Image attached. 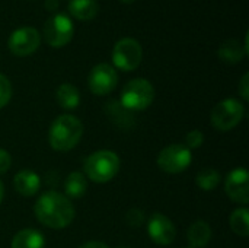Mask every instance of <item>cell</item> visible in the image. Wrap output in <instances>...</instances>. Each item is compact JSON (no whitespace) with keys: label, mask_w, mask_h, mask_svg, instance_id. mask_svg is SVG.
<instances>
[{"label":"cell","mask_w":249,"mask_h":248,"mask_svg":"<svg viewBox=\"0 0 249 248\" xmlns=\"http://www.w3.org/2000/svg\"><path fill=\"white\" fill-rule=\"evenodd\" d=\"M120 1H123V3H125V4H130V3H133V1H136V0H120Z\"/></svg>","instance_id":"30"},{"label":"cell","mask_w":249,"mask_h":248,"mask_svg":"<svg viewBox=\"0 0 249 248\" xmlns=\"http://www.w3.org/2000/svg\"><path fill=\"white\" fill-rule=\"evenodd\" d=\"M204 142V134L200 130H191L187 136H185V146L188 149H196L200 148Z\"/></svg>","instance_id":"23"},{"label":"cell","mask_w":249,"mask_h":248,"mask_svg":"<svg viewBox=\"0 0 249 248\" xmlns=\"http://www.w3.org/2000/svg\"><path fill=\"white\" fill-rule=\"evenodd\" d=\"M45 247V240L44 235L32 228L22 229L19 231L13 240L10 248H44Z\"/></svg>","instance_id":"14"},{"label":"cell","mask_w":249,"mask_h":248,"mask_svg":"<svg viewBox=\"0 0 249 248\" xmlns=\"http://www.w3.org/2000/svg\"><path fill=\"white\" fill-rule=\"evenodd\" d=\"M143 58V48L134 38H121L112 50V63L123 72L136 70Z\"/></svg>","instance_id":"6"},{"label":"cell","mask_w":249,"mask_h":248,"mask_svg":"<svg viewBox=\"0 0 249 248\" xmlns=\"http://www.w3.org/2000/svg\"><path fill=\"white\" fill-rule=\"evenodd\" d=\"M127 221L130 225H134V227H140V224L143 222V213L137 209H133L128 212L127 215Z\"/></svg>","instance_id":"25"},{"label":"cell","mask_w":249,"mask_h":248,"mask_svg":"<svg viewBox=\"0 0 249 248\" xmlns=\"http://www.w3.org/2000/svg\"><path fill=\"white\" fill-rule=\"evenodd\" d=\"M79 248H109L107 244L101 243V241H88L83 246H80Z\"/></svg>","instance_id":"27"},{"label":"cell","mask_w":249,"mask_h":248,"mask_svg":"<svg viewBox=\"0 0 249 248\" xmlns=\"http://www.w3.org/2000/svg\"><path fill=\"white\" fill-rule=\"evenodd\" d=\"M74 34V25L71 19L64 13H57L50 18L44 25L45 42L54 48L64 47L69 44Z\"/></svg>","instance_id":"7"},{"label":"cell","mask_w":249,"mask_h":248,"mask_svg":"<svg viewBox=\"0 0 249 248\" xmlns=\"http://www.w3.org/2000/svg\"><path fill=\"white\" fill-rule=\"evenodd\" d=\"M245 50L244 47L241 45L239 41L236 39H229V41H225L220 48H219V57L222 61L225 63H229V64H235V63H239L244 57H245Z\"/></svg>","instance_id":"19"},{"label":"cell","mask_w":249,"mask_h":248,"mask_svg":"<svg viewBox=\"0 0 249 248\" xmlns=\"http://www.w3.org/2000/svg\"><path fill=\"white\" fill-rule=\"evenodd\" d=\"M239 94L242 95V98H244L245 101H248L249 99V75L248 73H245V75H244V77H242V80H241V83H239Z\"/></svg>","instance_id":"26"},{"label":"cell","mask_w":249,"mask_h":248,"mask_svg":"<svg viewBox=\"0 0 249 248\" xmlns=\"http://www.w3.org/2000/svg\"><path fill=\"white\" fill-rule=\"evenodd\" d=\"M244 114H245V108L241 101L235 98L223 99L212 111L210 115L212 126L219 132H229L242 121Z\"/></svg>","instance_id":"5"},{"label":"cell","mask_w":249,"mask_h":248,"mask_svg":"<svg viewBox=\"0 0 249 248\" xmlns=\"http://www.w3.org/2000/svg\"><path fill=\"white\" fill-rule=\"evenodd\" d=\"M58 7V0H45V9L48 12H54Z\"/></svg>","instance_id":"28"},{"label":"cell","mask_w":249,"mask_h":248,"mask_svg":"<svg viewBox=\"0 0 249 248\" xmlns=\"http://www.w3.org/2000/svg\"><path fill=\"white\" fill-rule=\"evenodd\" d=\"M34 213L44 227L53 229H63L69 227L76 215L71 200L57 191L44 193L36 200Z\"/></svg>","instance_id":"1"},{"label":"cell","mask_w":249,"mask_h":248,"mask_svg":"<svg viewBox=\"0 0 249 248\" xmlns=\"http://www.w3.org/2000/svg\"><path fill=\"white\" fill-rule=\"evenodd\" d=\"M220 183V174L219 171L213 168H204L197 174V186L204 191L214 190Z\"/></svg>","instance_id":"21"},{"label":"cell","mask_w":249,"mask_h":248,"mask_svg":"<svg viewBox=\"0 0 249 248\" xmlns=\"http://www.w3.org/2000/svg\"><path fill=\"white\" fill-rule=\"evenodd\" d=\"M3 196H4V187H3V183L0 181V203L3 200Z\"/></svg>","instance_id":"29"},{"label":"cell","mask_w":249,"mask_h":248,"mask_svg":"<svg viewBox=\"0 0 249 248\" xmlns=\"http://www.w3.org/2000/svg\"><path fill=\"white\" fill-rule=\"evenodd\" d=\"M39 44H41L39 32L32 26H22L13 31L7 42L10 53L18 57L31 56L38 50Z\"/></svg>","instance_id":"9"},{"label":"cell","mask_w":249,"mask_h":248,"mask_svg":"<svg viewBox=\"0 0 249 248\" xmlns=\"http://www.w3.org/2000/svg\"><path fill=\"white\" fill-rule=\"evenodd\" d=\"M83 126L80 120L70 114L58 115L50 126L48 142L53 149L66 152L73 149L82 139Z\"/></svg>","instance_id":"2"},{"label":"cell","mask_w":249,"mask_h":248,"mask_svg":"<svg viewBox=\"0 0 249 248\" xmlns=\"http://www.w3.org/2000/svg\"><path fill=\"white\" fill-rule=\"evenodd\" d=\"M88 190V181L83 172L74 171L70 172L69 177L64 181V191L67 194V199H79L82 197Z\"/></svg>","instance_id":"18"},{"label":"cell","mask_w":249,"mask_h":248,"mask_svg":"<svg viewBox=\"0 0 249 248\" xmlns=\"http://www.w3.org/2000/svg\"><path fill=\"white\" fill-rule=\"evenodd\" d=\"M13 186L19 194L29 197V196H34L38 193L39 186H41V180H39L36 172H34L31 170H23L15 175Z\"/></svg>","instance_id":"13"},{"label":"cell","mask_w":249,"mask_h":248,"mask_svg":"<svg viewBox=\"0 0 249 248\" xmlns=\"http://www.w3.org/2000/svg\"><path fill=\"white\" fill-rule=\"evenodd\" d=\"M12 98V85L9 79L0 73V110L4 108Z\"/></svg>","instance_id":"22"},{"label":"cell","mask_w":249,"mask_h":248,"mask_svg":"<svg viewBox=\"0 0 249 248\" xmlns=\"http://www.w3.org/2000/svg\"><path fill=\"white\" fill-rule=\"evenodd\" d=\"M57 102L64 110H74L80 104V94L79 89L71 83H63L58 86L55 94Z\"/></svg>","instance_id":"17"},{"label":"cell","mask_w":249,"mask_h":248,"mask_svg":"<svg viewBox=\"0 0 249 248\" xmlns=\"http://www.w3.org/2000/svg\"><path fill=\"white\" fill-rule=\"evenodd\" d=\"M155 99L153 85L146 79H133L124 85L120 102L128 111H143L152 105Z\"/></svg>","instance_id":"4"},{"label":"cell","mask_w":249,"mask_h":248,"mask_svg":"<svg viewBox=\"0 0 249 248\" xmlns=\"http://www.w3.org/2000/svg\"><path fill=\"white\" fill-rule=\"evenodd\" d=\"M99 6L96 0H71L69 12L79 20H92L98 15Z\"/></svg>","instance_id":"15"},{"label":"cell","mask_w":249,"mask_h":248,"mask_svg":"<svg viewBox=\"0 0 249 248\" xmlns=\"http://www.w3.org/2000/svg\"><path fill=\"white\" fill-rule=\"evenodd\" d=\"M225 191L232 202L248 205L249 203V174L244 168L233 170L225 183Z\"/></svg>","instance_id":"12"},{"label":"cell","mask_w":249,"mask_h":248,"mask_svg":"<svg viewBox=\"0 0 249 248\" xmlns=\"http://www.w3.org/2000/svg\"><path fill=\"white\" fill-rule=\"evenodd\" d=\"M231 228L232 231L239 237H248L249 235V216L248 209H236L231 215Z\"/></svg>","instance_id":"20"},{"label":"cell","mask_w":249,"mask_h":248,"mask_svg":"<svg viewBox=\"0 0 249 248\" xmlns=\"http://www.w3.org/2000/svg\"><path fill=\"white\" fill-rule=\"evenodd\" d=\"M118 83V75L117 70L109 66L108 63H101L96 64L88 77V85L92 94L104 96L111 94Z\"/></svg>","instance_id":"10"},{"label":"cell","mask_w":249,"mask_h":248,"mask_svg":"<svg viewBox=\"0 0 249 248\" xmlns=\"http://www.w3.org/2000/svg\"><path fill=\"white\" fill-rule=\"evenodd\" d=\"M193 161L191 151L185 145L174 143L160 151L158 156V165L168 174H178L185 171Z\"/></svg>","instance_id":"8"},{"label":"cell","mask_w":249,"mask_h":248,"mask_svg":"<svg viewBox=\"0 0 249 248\" xmlns=\"http://www.w3.org/2000/svg\"><path fill=\"white\" fill-rule=\"evenodd\" d=\"M147 232L152 241L156 243L158 246H169L174 243L177 237V229L172 221L159 212L150 216L147 222Z\"/></svg>","instance_id":"11"},{"label":"cell","mask_w":249,"mask_h":248,"mask_svg":"<svg viewBox=\"0 0 249 248\" xmlns=\"http://www.w3.org/2000/svg\"><path fill=\"white\" fill-rule=\"evenodd\" d=\"M10 165H12V158H10L9 152L4 149H0V175L6 174L9 171Z\"/></svg>","instance_id":"24"},{"label":"cell","mask_w":249,"mask_h":248,"mask_svg":"<svg viewBox=\"0 0 249 248\" xmlns=\"http://www.w3.org/2000/svg\"><path fill=\"white\" fill-rule=\"evenodd\" d=\"M85 177L95 183H108L120 171V158L112 151H98L88 156L83 165Z\"/></svg>","instance_id":"3"},{"label":"cell","mask_w":249,"mask_h":248,"mask_svg":"<svg viewBox=\"0 0 249 248\" xmlns=\"http://www.w3.org/2000/svg\"><path fill=\"white\" fill-rule=\"evenodd\" d=\"M212 240V229L207 222L197 221L188 228V241L194 248H204Z\"/></svg>","instance_id":"16"}]
</instances>
